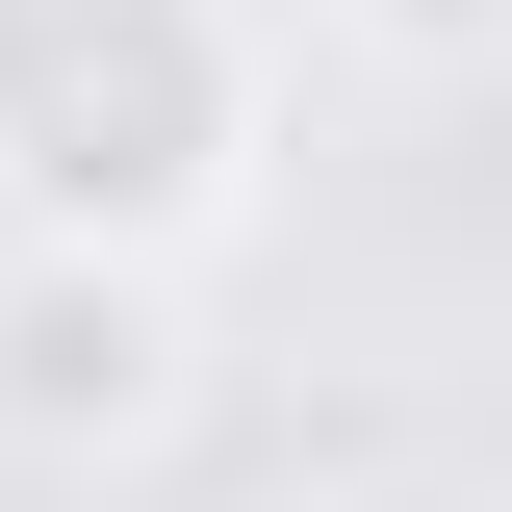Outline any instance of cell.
<instances>
[{
  "label": "cell",
  "mask_w": 512,
  "mask_h": 512,
  "mask_svg": "<svg viewBox=\"0 0 512 512\" xmlns=\"http://www.w3.org/2000/svg\"><path fill=\"white\" fill-rule=\"evenodd\" d=\"M0 205L52 256H205L256 205V26L231 0H26V52H0Z\"/></svg>",
  "instance_id": "obj_1"
},
{
  "label": "cell",
  "mask_w": 512,
  "mask_h": 512,
  "mask_svg": "<svg viewBox=\"0 0 512 512\" xmlns=\"http://www.w3.org/2000/svg\"><path fill=\"white\" fill-rule=\"evenodd\" d=\"M180 436V256H0V461H154Z\"/></svg>",
  "instance_id": "obj_2"
},
{
  "label": "cell",
  "mask_w": 512,
  "mask_h": 512,
  "mask_svg": "<svg viewBox=\"0 0 512 512\" xmlns=\"http://www.w3.org/2000/svg\"><path fill=\"white\" fill-rule=\"evenodd\" d=\"M359 26H384L410 77H487V52H512V0H359Z\"/></svg>",
  "instance_id": "obj_3"
},
{
  "label": "cell",
  "mask_w": 512,
  "mask_h": 512,
  "mask_svg": "<svg viewBox=\"0 0 512 512\" xmlns=\"http://www.w3.org/2000/svg\"><path fill=\"white\" fill-rule=\"evenodd\" d=\"M359 512H461V487H359Z\"/></svg>",
  "instance_id": "obj_4"
},
{
  "label": "cell",
  "mask_w": 512,
  "mask_h": 512,
  "mask_svg": "<svg viewBox=\"0 0 512 512\" xmlns=\"http://www.w3.org/2000/svg\"><path fill=\"white\" fill-rule=\"evenodd\" d=\"M0 52H26V0H0Z\"/></svg>",
  "instance_id": "obj_5"
}]
</instances>
